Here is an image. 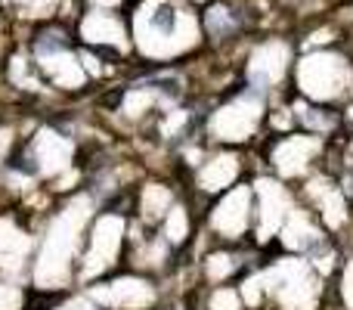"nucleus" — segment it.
Segmentation results:
<instances>
[{
    "mask_svg": "<svg viewBox=\"0 0 353 310\" xmlns=\"http://www.w3.org/2000/svg\"><path fill=\"white\" fill-rule=\"evenodd\" d=\"M344 189H347V195L353 199V164H350V174L344 177Z\"/></svg>",
    "mask_w": 353,
    "mask_h": 310,
    "instance_id": "obj_4",
    "label": "nucleus"
},
{
    "mask_svg": "<svg viewBox=\"0 0 353 310\" xmlns=\"http://www.w3.org/2000/svg\"><path fill=\"white\" fill-rule=\"evenodd\" d=\"M37 53H50V50H62V47H68V41H65V35H59V31H53V35H41L37 37Z\"/></svg>",
    "mask_w": 353,
    "mask_h": 310,
    "instance_id": "obj_2",
    "label": "nucleus"
},
{
    "mask_svg": "<svg viewBox=\"0 0 353 310\" xmlns=\"http://www.w3.org/2000/svg\"><path fill=\"white\" fill-rule=\"evenodd\" d=\"M152 25H155V28H161L165 35H171V31H174V10H171V6H159V10H155V16H152Z\"/></svg>",
    "mask_w": 353,
    "mask_h": 310,
    "instance_id": "obj_3",
    "label": "nucleus"
},
{
    "mask_svg": "<svg viewBox=\"0 0 353 310\" xmlns=\"http://www.w3.org/2000/svg\"><path fill=\"white\" fill-rule=\"evenodd\" d=\"M208 28H211V35H217V37L230 35V31L236 28V12L223 10V6H214V10H208Z\"/></svg>",
    "mask_w": 353,
    "mask_h": 310,
    "instance_id": "obj_1",
    "label": "nucleus"
}]
</instances>
